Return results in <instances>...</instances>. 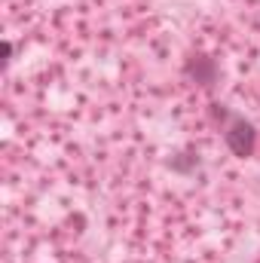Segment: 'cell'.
<instances>
[{
	"mask_svg": "<svg viewBox=\"0 0 260 263\" xmlns=\"http://www.w3.org/2000/svg\"><path fill=\"white\" fill-rule=\"evenodd\" d=\"M184 73H187L190 80H196L199 86L211 89V86L217 83V62L208 59V55H202V52H196V55H190V59L184 62Z\"/></svg>",
	"mask_w": 260,
	"mask_h": 263,
	"instance_id": "cell-2",
	"label": "cell"
},
{
	"mask_svg": "<svg viewBox=\"0 0 260 263\" xmlns=\"http://www.w3.org/2000/svg\"><path fill=\"white\" fill-rule=\"evenodd\" d=\"M224 141H227V147H230L233 156L248 159V156H254V147H257V129L245 117H233L224 126Z\"/></svg>",
	"mask_w": 260,
	"mask_h": 263,
	"instance_id": "cell-1",
	"label": "cell"
},
{
	"mask_svg": "<svg viewBox=\"0 0 260 263\" xmlns=\"http://www.w3.org/2000/svg\"><path fill=\"white\" fill-rule=\"evenodd\" d=\"M9 62H12V43L3 40V65H9Z\"/></svg>",
	"mask_w": 260,
	"mask_h": 263,
	"instance_id": "cell-3",
	"label": "cell"
}]
</instances>
